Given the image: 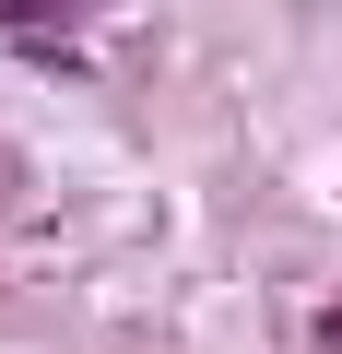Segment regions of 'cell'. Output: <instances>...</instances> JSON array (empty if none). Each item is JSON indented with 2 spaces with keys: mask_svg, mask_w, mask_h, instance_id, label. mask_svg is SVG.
<instances>
[{
  "mask_svg": "<svg viewBox=\"0 0 342 354\" xmlns=\"http://www.w3.org/2000/svg\"><path fill=\"white\" fill-rule=\"evenodd\" d=\"M36 12H71V0H0V24H36Z\"/></svg>",
  "mask_w": 342,
  "mask_h": 354,
  "instance_id": "1",
  "label": "cell"
},
{
  "mask_svg": "<svg viewBox=\"0 0 342 354\" xmlns=\"http://www.w3.org/2000/svg\"><path fill=\"white\" fill-rule=\"evenodd\" d=\"M319 342H330V354H342V307H319Z\"/></svg>",
  "mask_w": 342,
  "mask_h": 354,
  "instance_id": "2",
  "label": "cell"
}]
</instances>
